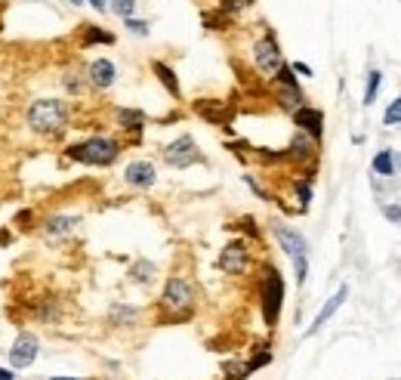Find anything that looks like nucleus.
<instances>
[{
	"mask_svg": "<svg viewBox=\"0 0 401 380\" xmlns=\"http://www.w3.org/2000/svg\"><path fill=\"white\" fill-rule=\"evenodd\" d=\"M68 121H71V106H68V99H59V96L31 99L28 108H25V124L37 136H56L68 127Z\"/></svg>",
	"mask_w": 401,
	"mask_h": 380,
	"instance_id": "1",
	"label": "nucleus"
},
{
	"mask_svg": "<svg viewBox=\"0 0 401 380\" xmlns=\"http://www.w3.org/2000/svg\"><path fill=\"white\" fill-rule=\"evenodd\" d=\"M65 155L77 164H86V167H111L121 155V143L111 136H90L84 143H71Z\"/></svg>",
	"mask_w": 401,
	"mask_h": 380,
	"instance_id": "2",
	"label": "nucleus"
},
{
	"mask_svg": "<svg viewBox=\"0 0 401 380\" xmlns=\"http://www.w3.org/2000/svg\"><path fill=\"white\" fill-rule=\"evenodd\" d=\"M271 232H275L281 250L290 257V260H293L296 285H306V275H308V244H306V238H302V232L290 229V226H281V223L271 226Z\"/></svg>",
	"mask_w": 401,
	"mask_h": 380,
	"instance_id": "3",
	"label": "nucleus"
},
{
	"mask_svg": "<svg viewBox=\"0 0 401 380\" xmlns=\"http://www.w3.org/2000/svg\"><path fill=\"white\" fill-rule=\"evenodd\" d=\"M191 303H195V291H191L189 281H185L182 275L167 278L164 294H160V306H164L170 316H185V312H191Z\"/></svg>",
	"mask_w": 401,
	"mask_h": 380,
	"instance_id": "4",
	"label": "nucleus"
},
{
	"mask_svg": "<svg viewBox=\"0 0 401 380\" xmlns=\"http://www.w3.org/2000/svg\"><path fill=\"white\" fill-rule=\"evenodd\" d=\"M281 306H284V278L278 275V269H265V278H263V318L265 324H275L278 316H281Z\"/></svg>",
	"mask_w": 401,
	"mask_h": 380,
	"instance_id": "5",
	"label": "nucleus"
},
{
	"mask_svg": "<svg viewBox=\"0 0 401 380\" xmlns=\"http://www.w3.org/2000/svg\"><path fill=\"white\" fill-rule=\"evenodd\" d=\"M164 161L170 164L173 170H185V167H191V164H201L204 155L197 152V143L191 136H176L164 149Z\"/></svg>",
	"mask_w": 401,
	"mask_h": 380,
	"instance_id": "6",
	"label": "nucleus"
},
{
	"mask_svg": "<svg viewBox=\"0 0 401 380\" xmlns=\"http://www.w3.org/2000/svg\"><path fill=\"white\" fill-rule=\"evenodd\" d=\"M37 355H40V340H37V334L22 331V334L12 340V346H10V368L22 371V368L34 365Z\"/></svg>",
	"mask_w": 401,
	"mask_h": 380,
	"instance_id": "7",
	"label": "nucleus"
},
{
	"mask_svg": "<svg viewBox=\"0 0 401 380\" xmlns=\"http://www.w3.org/2000/svg\"><path fill=\"white\" fill-rule=\"evenodd\" d=\"M253 62H256V69L269 78L284 65V56H281V50H278L271 34H265V38H259L256 44H253Z\"/></svg>",
	"mask_w": 401,
	"mask_h": 380,
	"instance_id": "8",
	"label": "nucleus"
},
{
	"mask_svg": "<svg viewBox=\"0 0 401 380\" xmlns=\"http://www.w3.org/2000/svg\"><path fill=\"white\" fill-rule=\"evenodd\" d=\"M247 266H250V250H247V241H228L219 254V269L228 275H244Z\"/></svg>",
	"mask_w": 401,
	"mask_h": 380,
	"instance_id": "9",
	"label": "nucleus"
},
{
	"mask_svg": "<svg viewBox=\"0 0 401 380\" xmlns=\"http://www.w3.org/2000/svg\"><path fill=\"white\" fill-rule=\"evenodd\" d=\"M123 182L133 189H151L158 182V170L151 161H130L123 170Z\"/></svg>",
	"mask_w": 401,
	"mask_h": 380,
	"instance_id": "10",
	"label": "nucleus"
},
{
	"mask_svg": "<svg viewBox=\"0 0 401 380\" xmlns=\"http://www.w3.org/2000/svg\"><path fill=\"white\" fill-rule=\"evenodd\" d=\"M86 81H90L96 90L114 87V81H117V65L111 62V59H93V62L86 65Z\"/></svg>",
	"mask_w": 401,
	"mask_h": 380,
	"instance_id": "11",
	"label": "nucleus"
},
{
	"mask_svg": "<svg viewBox=\"0 0 401 380\" xmlns=\"http://www.w3.org/2000/svg\"><path fill=\"white\" fill-rule=\"evenodd\" d=\"M80 226V217H74V213H56V217H47L40 223V232L47 238H53V241H59V238H68L74 229Z\"/></svg>",
	"mask_w": 401,
	"mask_h": 380,
	"instance_id": "12",
	"label": "nucleus"
},
{
	"mask_svg": "<svg viewBox=\"0 0 401 380\" xmlns=\"http://www.w3.org/2000/svg\"><path fill=\"white\" fill-rule=\"evenodd\" d=\"M345 297H349V285H339V287H337V294H333V297H330V300H327V303H324V306H321V312H318V316H315V322H312V324H308L306 337L318 334V331H321V328H324V324H327V322H330V318H333V316H337V309H339V306H343V303H345Z\"/></svg>",
	"mask_w": 401,
	"mask_h": 380,
	"instance_id": "13",
	"label": "nucleus"
},
{
	"mask_svg": "<svg viewBox=\"0 0 401 380\" xmlns=\"http://www.w3.org/2000/svg\"><path fill=\"white\" fill-rule=\"evenodd\" d=\"M293 124L300 127L302 133H308L312 139H321V133H324V115H321L318 108L300 106V108L293 112Z\"/></svg>",
	"mask_w": 401,
	"mask_h": 380,
	"instance_id": "14",
	"label": "nucleus"
},
{
	"mask_svg": "<svg viewBox=\"0 0 401 380\" xmlns=\"http://www.w3.org/2000/svg\"><path fill=\"white\" fill-rule=\"evenodd\" d=\"M151 71H154V78H158V81L167 87V93H170L173 99H179V96H182L179 81H176V71H173L170 65H167V62H151Z\"/></svg>",
	"mask_w": 401,
	"mask_h": 380,
	"instance_id": "15",
	"label": "nucleus"
},
{
	"mask_svg": "<svg viewBox=\"0 0 401 380\" xmlns=\"http://www.w3.org/2000/svg\"><path fill=\"white\" fill-rule=\"evenodd\" d=\"M293 161H308V158L315 155V139L308 136V133H296L293 136V143H290V152H287Z\"/></svg>",
	"mask_w": 401,
	"mask_h": 380,
	"instance_id": "16",
	"label": "nucleus"
},
{
	"mask_svg": "<svg viewBox=\"0 0 401 380\" xmlns=\"http://www.w3.org/2000/svg\"><path fill=\"white\" fill-rule=\"evenodd\" d=\"M374 174L376 176H395L398 174V155L395 152H389V149H382V152H376L374 155Z\"/></svg>",
	"mask_w": 401,
	"mask_h": 380,
	"instance_id": "17",
	"label": "nucleus"
},
{
	"mask_svg": "<svg viewBox=\"0 0 401 380\" xmlns=\"http://www.w3.org/2000/svg\"><path fill=\"white\" fill-rule=\"evenodd\" d=\"M80 44L84 47H93V44H114V34L111 32H105V28H99V25H84L80 28Z\"/></svg>",
	"mask_w": 401,
	"mask_h": 380,
	"instance_id": "18",
	"label": "nucleus"
},
{
	"mask_svg": "<svg viewBox=\"0 0 401 380\" xmlns=\"http://www.w3.org/2000/svg\"><path fill=\"white\" fill-rule=\"evenodd\" d=\"M117 124L130 133H139L145 127V115L136 112V108H117Z\"/></svg>",
	"mask_w": 401,
	"mask_h": 380,
	"instance_id": "19",
	"label": "nucleus"
},
{
	"mask_svg": "<svg viewBox=\"0 0 401 380\" xmlns=\"http://www.w3.org/2000/svg\"><path fill=\"white\" fill-rule=\"evenodd\" d=\"M151 278H154V263L136 260L133 266H130V281H136V285H148Z\"/></svg>",
	"mask_w": 401,
	"mask_h": 380,
	"instance_id": "20",
	"label": "nucleus"
},
{
	"mask_svg": "<svg viewBox=\"0 0 401 380\" xmlns=\"http://www.w3.org/2000/svg\"><path fill=\"white\" fill-rule=\"evenodd\" d=\"M136 318H139V309H133V306H123V303L111 306V322L114 324H133Z\"/></svg>",
	"mask_w": 401,
	"mask_h": 380,
	"instance_id": "21",
	"label": "nucleus"
},
{
	"mask_svg": "<svg viewBox=\"0 0 401 380\" xmlns=\"http://www.w3.org/2000/svg\"><path fill=\"white\" fill-rule=\"evenodd\" d=\"M380 84H382V75L380 71H367V87H364V106H370V102L376 99V93H380Z\"/></svg>",
	"mask_w": 401,
	"mask_h": 380,
	"instance_id": "22",
	"label": "nucleus"
},
{
	"mask_svg": "<svg viewBox=\"0 0 401 380\" xmlns=\"http://www.w3.org/2000/svg\"><path fill=\"white\" fill-rule=\"evenodd\" d=\"M84 78H80L77 71H65V75H62V87H65L71 96H80V93H84Z\"/></svg>",
	"mask_w": 401,
	"mask_h": 380,
	"instance_id": "23",
	"label": "nucleus"
},
{
	"mask_svg": "<svg viewBox=\"0 0 401 380\" xmlns=\"http://www.w3.org/2000/svg\"><path fill=\"white\" fill-rule=\"evenodd\" d=\"M136 3H139V0H108L111 13L121 16V19H130V16L136 13Z\"/></svg>",
	"mask_w": 401,
	"mask_h": 380,
	"instance_id": "24",
	"label": "nucleus"
},
{
	"mask_svg": "<svg viewBox=\"0 0 401 380\" xmlns=\"http://www.w3.org/2000/svg\"><path fill=\"white\" fill-rule=\"evenodd\" d=\"M382 124H386V127H398L401 124V96L389 102L386 115H382Z\"/></svg>",
	"mask_w": 401,
	"mask_h": 380,
	"instance_id": "25",
	"label": "nucleus"
},
{
	"mask_svg": "<svg viewBox=\"0 0 401 380\" xmlns=\"http://www.w3.org/2000/svg\"><path fill=\"white\" fill-rule=\"evenodd\" d=\"M253 0H219V13H226V16H238V13H244L247 7H250Z\"/></svg>",
	"mask_w": 401,
	"mask_h": 380,
	"instance_id": "26",
	"label": "nucleus"
},
{
	"mask_svg": "<svg viewBox=\"0 0 401 380\" xmlns=\"http://www.w3.org/2000/svg\"><path fill=\"white\" fill-rule=\"evenodd\" d=\"M123 25H127V32H130V34H136V38H148V34H151L148 22H145V19H136V16L123 19Z\"/></svg>",
	"mask_w": 401,
	"mask_h": 380,
	"instance_id": "27",
	"label": "nucleus"
},
{
	"mask_svg": "<svg viewBox=\"0 0 401 380\" xmlns=\"http://www.w3.org/2000/svg\"><path fill=\"white\" fill-rule=\"evenodd\" d=\"M293 192H296V198H300V204L306 207L308 201H312V182H308V180H300V182L293 186Z\"/></svg>",
	"mask_w": 401,
	"mask_h": 380,
	"instance_id": "28",
	"label": "nucleus"
},
{
	"mask_svg": "<svg viewBox=\"0 0 401 380\" xmlns=\"http://www.w3.org/2000/svg\"><path fill=\"white\" fill-rule=\"evenodd\" d=\"M382 213H386V217L392 219V223H398V226H401V207H398V204H386V207H382Z\"/></svg>",
	"mask_w": 401,
	"mask_h": 380,
	"instance_id": "29",
	"label": "nucleus"
},
{
	"mask_svg": "<svg viewBox=\"0 0 401 380\" xmlns=\"http://www.w3.org/2000/svg\"><path fill=\"white\" fill-rule=\"evenodd\" d=\"M290 69H293L296 75H302V78H312V69H308L306 62H293V65H290Z\"/></svg>",
	"mask_w": 401,
	"mask_h": 380,
	"instance_id": "30",
	"label": "nucleus"
},
{
	"mask_svg": "<svg viewBox=\"0 0 401 380\" xmlns=\"http://www.w3.org/2000/svg\"><path fill=\"white\" fill-rule=\"evenodd\" d=\"M84 3H90L96 13H105V10H108V0H84Z\"/></svg>",
	"mask_w": 401,
	"mask_h": 380,
	"instance_id": "31",
	"label": "nucleus"
},
{
	"mask_svg": "<svg viewBox=\"0 0 401 380\" xmlns=\"http://www.w3.org/2000/svg\"><path fill=\"white\" fill-rule=\"evenodd\" d=\"M0 380H19V374L12 368H0Z\"/></svg>",
	"mask_w": 401,
	"mask_h": 380,
	"instance_id": "32",
	"label": "nucleus"
},
{
	"mask_svg": "<svg viewBox=\"0 0 401 380\" xmlns=\"http://www.w3.org/2000/svg\"><path fill=\"white\" fill-rule=\"evenodd\" d=\"M68 3H71V7H84V0H68Z\"/></svg>",
	"mask_w": 401,
	"mask_h": 380,
	"instance_id": "33",
	"label": "nucleus"
},
{
	"mask_svg": "<svg viewBox=\"0 0 401 380\" xmlns=\"http://www.w3.org/2000/svg\"><path fill=\"white\" fill-rule=\"evenodd\" d=\"M49 380H80V377H49Z\"/></svg>",
	"mask_w": 401,
	"mask_h": 380,
	"instance_id": "34",
	"label": "nucleus"
}]
</instances>
